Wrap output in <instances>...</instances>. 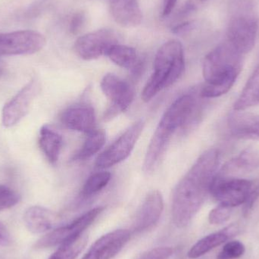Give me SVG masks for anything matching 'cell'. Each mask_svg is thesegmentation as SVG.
Instances as JSON below:
<instances>
[{
  "label": "cell",
  "mask_w": 259,
  "mask_h": 259,
  "mask_svg": "<svg viewBox=\"0 0 259 259\" xmlns=\"http://www.w3.org/2000/svg\"><path fill=\"white\" fill-rule=\"evenodd\" d=\"M219 161V151L208 149L177 184L172 197L171 214L178 228L187 226L200 209L209 193Z\"/></svg>",
  "instance_id": "1"
},
{
  "label": "cell",
  "mask_w": 259,
  "mask_h": 259,
  "mask_svg": "<svg viewBox=\"0 0 259 259\" xmlns=\"http://www.w3.org/2000/svg\"><path fill=\"white\" fill-rule=\"evenodd\" d=\"M200 114V104L194 94H185L169 106L148 146L143 163L146 173L153 171L158 166L175 131L197 121Z\"/></svg>",
  "instance_id": "2"
},
{
  "label": "cell",
  "mask_w": 259,
  "mask_h": 259,
  "mask_svg": "<svg viewBox=\"0 0 259 259\" xmlns=\"http://www.w3.org/2000/svg\"><path fill=\"white\" fill-rule=\"evenodd\" d=\"M243 56L228 41L211 50L202 65V74L206 83L199 92L201 97L217 98L227 94L241 71Z\"/></svg>",
  "instance_id": "3"
},
{
  "label": "cell",
  "mask_w": 259,
  "mask_h": 259,
  "mask_svg": "<svg viewBox=\"0 0 259 259\" xmlns=\"http://www.w3.org/2000/svg\"><path fill=\"white\" fill-rule=\"evenodd\" d=\"M185 69L184 49L177 40L165 42L157 52L153 74L142 93L143 101H150L162 90L173 85Z\"/></svg>",
  "instance_id": "4"
},
{
  "label": "cell",
  "mask_w": 259,
  "mask_h": 259,
  "mask_svg": "<svg viewBox=\"0 0 259 259\" xmlns=\"http://www.w3.org/2000/svg\"><path fill=\"white\" fill-rule=\"evenodd\" d=\"M234 6V12L228 23V42L239 53L245 55L255 47L258 24L249 2L240 0Z\"/></svg>",
  "instance_id": "5"
},
{
  "label": "cell",
  "mask_w": 259,
  "mask_h": 259,
  "mask_svg": "<svg viewBox=\"0 0 259 259\" xmlns=\"http://www.w3.org/2000/svg\"><path fill=\"white\" fill-rule=\"evenodd\" d=\"M253 185V181L234 177L224 176L216 173L209 193L220 204L234 208L243 205Z\"/></svg>",
  "instance_id": "6"
},
{
  "label": "cell",
  "mask_w": 259,
  "mask_h": 259,
  "mask_svg": "<svg viewBox=\"0 0 259 259\" xmlns=\"http://www.w3.org/2000/svg\"><path fill=\"white\" fill-rule=\"evenodd\" d=\"M103 210L104 207L93 208L74 219L71 223L50 231L36 241L34 245L35 249L54 247L81 235L98 219Z\"/></svg>",
  "instance_id": "7"
},
{
  "label": "cell",
  "mask_w": 259,
  "mask_h": 259,
  "mask_svg": "<svg viewBox=\"0 0 259 259\" xmlns=\"http://www.w3.org/2000/svg\"><path fill=\"white\" fill-rule=\"evenodd\" d=\"M46 42L44 35L35 30L0 33V57L34 54L45 47Z\"/></svg>",
  "instance_id": "8"
},
{
  "label": "cell",
  "mask_w": 259,
  "mask_h": 259,
  "mask_svg": "<svg viewBox=\"0 0 259 259\" xmlns=\"http://www.w3.org/2000/svg\"><path fill=\"white\" fill-rule=\"evenodd\" d=\"M144 127L143 120L131 126L116 141L103 151L96 160L99 168H108L128 158Z\"/></svg>",
  "instance_id": "9"
},
{
  "label": "cell",
  "mask_w": 259,
  "mask_h": 259,
  "mask_svg": "<svg viewBox=\"0 0 259 259\" xmlns=\"http://www.w3.org/2000/svg\"><path fill=\"white\" fill-rule=\"evenodd\" d=\"M116 44V33L109 29H101L80 36L74 44V50L81 59L94 60L107 56Z\"/></svg>",
  "instance_id": "10"
},
{
  "label": "cell",
  "mask_w": 259,
  "mask_h": 259,
  "mask_svg": "<svg viewBox=\"0 0 259 259\" xmlns=\"http://www.w3.org/2000/svg\"><path fill=\"white\" fill-rule=\"evenodd\" d=\"M100 86L103 94L112 102L106 118H113L128 109L134 98V89L128 82L115 74H108L103 77Z\"/></svg>",
  "instance_id": "11"
},
{
  "label": "cell",
  "mask_w": 259,
  "mask_h": 259,
  "mask_svg": "<svg viewBox=\"0 0 259 259\" xmlns=\"http://www.w3.org/2000/svg\"><path fill=\"white\" fill-rule=\"evenodd\" d=\"M39 90L37 80L33 79L5 105L2 111V124L5 127H13L28 113Z\"/></svg>",
  "instance_id": "12"
},
{
  "label": "cell",
  "mask_w": 259,
  "mask_h": 259,
  "mask_svg": "<svg viewBox=\"0 0 259 259\" xmlns=\"http://www.w3.org/2000/svg\"><path fill=\"white\" fill-rule=\"evenodd\" d=\"M131 233L118 229L102 236L90 248L82 259H112L128 243Z\"/></svg>",
  "instance_id": "13"
},
{
  "label": "cell",
  "mask_w": 259,
  "mask_h": 259,
  "mask_svg": "<svg viewBox=\"0 0 259 259\" xmlns=\"http://www.w3.org/2000/svg\"><path fill=\"white\" fill-rule=\"evenodd\" d=\"M164 210L162 195L158 190L148 193L134 218L133 233H143L153 228L161 218Z\"/></svg>",
  "instance_id": "14"
},
{
  "label": "cell",
  "mask_w": 259,
  "mask_h": 259,
  "mask_svg": "<svg viewBox=\"0 0 259 259\" xmlns=\"http://www.w3.org/2000/svg\"><path fill=\"white\" fill-rule=\"evenodd\" d=\"M60 121L67 128L86 134L96 130L97 125L95 111L92 106L87 104L67 108L61 114Z\"/></svg>",
  "instance_id": "15"
},
{
  "label": "cell",
  "mask_w": 259,
  "mask_h": 259,
  "mask_svg": "<svg viewBox=\"0 0 259 259\" xmlns=\"http://www.w3.org/2000/svg\"><path fill=\"white\" fill-rule=\"evenodd\" d=\"M230 132L237 138L259 140V115L243 111L231 112L228 118Z\"/></svg>",
  "instance_id": "16"
},
{
  "label": "cell",
  "mask_w": 259,
  "mask_h": 259,
  "mask_svg": "<svg viewBox=\"0 0 259 259\" xmlns=\"http://www.w3.org/2000/svg\"><path fill=\"white\" fill-rule=\"evenodd\" d=\"M111 14L119 25L134 27L140 25L143 14L137 0H111Z\"/></svg>",
  "instance_id": "17"
},
{
  "label": "cell",
  "mask_w": 259,
  "mask_h": 259,
  "mask_svg": "<svg viewBox=\"0 0 259 259\" xmlns=\"http://www.w3.org/2000/svg\"><path fill=\"white\" fill-rule=\"evenodd\" d=\"M238 231L237 225H231L219 232L205 236L190 248L187 255L191 259L199 258L228 241L230 238L236 235Z\"/></svg>",
  "instance_id": "18"
},
{
  "label": "cell",
  "mask_w": 259,
  "mask_h": 259,
  "mask_svg": "<svg viewBox=\"0 0 259 259\" xmlns=\"http://www.w3.org/2000/svg\"><path fill=\"white\" fill-rule=\"evenodd\" d=\"M56 214L44 207L35 206L27 208L24 213L25 226L33 234H42L50 231L56 225Z\"/></svg>",
  "instance_id": "19"
},
{
  "label": "cell",
  "mask_w": 259,
  "mask_h": 259,
  "mask_svg": "<svg viewBox=\"0 0 259 259\" xmlns=\"http://www.w3.org/2000/svg\"><path fill=\"white\" fill-rule=\"evenodd\" d=\"M258 167L259 149L249 147L228 161L218 174L224 176H231L233 174L248 173Z\"/></svg>",
  "instance_id": "20"
},
{
  "label": "cell",
  "mask_w": 259,
  "mask_h": 259,
  "mask_svg": "<svg viewBox=\"0 0 259 259\" xmlns=\"http://www.w3.org/2000/svg\"><path fill=\"white\" fill-rule=\"evenodd\" d=\"M107 56L115 65L131 70L134 74H139L143 68V60L137 50L132 47L116 44L111 49Z\"/></svg>",
  "instance_id": "21"
},
{
  "label": "cell",
  "mask_w": 259,
  "mask_h": 259,
  "mask_svg": "<svg viewBox=\"0 0 259 259\" xmlns=\"http://www.w3.org/2000/svg\"><path fill=\"white\" fill-rule=\"evenodd\" d=\"M39 143L48 161L52 164H56L63 145V139L61 134L50 125H44L39 131Z\"/></svg>",
  "instance_id": "22"
},
{
  "label": "cell",
  "mask_w": 259,
  "mask_h": 259,
  "mask_svg": "<svg viewBox=\"0 0 259 259\" xmlns=\"http://www.w3.org/2000/svg\"><path fill=\"white\" fill-rule=\"evenodd\" d=\"M259 103V65L246 82L240 97L234 103V110L243 111Z\"/></svg>",
  "instance_id": "23"
},
{
  "label": "cell",
  "mask_w": 259,
  "mask_h": 259,
  "mask_svg": "<svg viewBox=\"0 0 259 259\" xmlns=\"http://www.w3.org/2000/svg\"><path fill=\"white\" fill-rule=\"evenodd\" d=\"M106 140V134L104 130H94L88 134L83 146L73 156V161H82L91 158L103 147Z\"/></svg>",
  "instance_id": "24"
},
{
  "label": "cell",
  "mask_w": 259,
  "mask_h": 259,
  "mask_svg": "<svg viewBox=\"0 0 259 259\" xmlns=\"http://www.w3.org/2000/svg\"><path fill=\"white\" fill-rule=\"evenodd\" d=\"M88 236L83 233L59 245L56 252L48 259H76L88 244Z\"/></svg>",
  "instance_id": "25"
},
{
  "label": "cell",
  "mask_w": 259,
  "mask_h": 259,
  "mask_svg": "<svg viewBox=\"0 0 259 259\" xmlns=\"http://www.w3.org/2000/svg\"><path fill=\"white\" fill-rule=\"evenodd\" d=\"M111 174L108 171H101L91 175L83 185L81 195L83 197H91L103 190L109 184Z\"/></svg>",
  "instance_id": "26"
},
{
  "label": "cell",
  "mask_w": 259,
  "mask_h": 259,
  "mask_svg": "<svg viewBox=\"0 0 259 259\" xmlns=\"http://www.w3.org/2000/svg\"><path fill=\"white\" fill-rule=\"evenodd\" d=\"M246 248L241 242L238 240L228 242L224 246L216 259H237L243 256Z\"/></svg>",
  "instance_id": "27"
},
{
  "label": "cell",
  "mask_w": 259,
  "mask_h": 259,
  "mask_svg": "<svg viewBox=\"0 0 259 259\" xmlns=\"http://www.w3.org/2000/svg\"><path fill=\"white\" fill-rule=\"evenodd\" d=\"M20 196L7 186L0 185V211L9 209L19 202Z\"/></svg>",
  "instance_id": "28"
},
{
  "label": "cell",
  "mask_w": 259,
  "mask_h": 259,
  "mask_svg": "<svg viewBox=\"0 0 259 259\" xmlns=\"http://www.w3.org/2000/svg\"><path fill=\"white\" fill-rule=\"evenodd\" d=\"M232 213V208L219 204L213 208L208 214V221L211 225H222L229 220Z\"/></svg>",
  "instance_id": "29"
},
{
  "label": "cell",
  "mask_w": 259,
  "mask_h": 259,
  "mask_svg": "<svg viewBox=\"0 0 259 259\" xmlns=\"http://www.w3.org/2000/svg\"><path fill=\"white\" fill-rule=\"evenodd\" d=\"M173 252L171 247H156L144 252L139 259H169L173 255Z\"/></svg>",
  "instance_id": "30"
},
{
  "label": "cell",
  "mask_w": 259,
  "mask_h": 259,
  "mask_svg": "<svg viewBox=\"0 0 259 259\" xmlns=\"http://www.w3.org/2000/svg\"><path fill=\"white\" fill-rule=\"evenodd\" d=\"M259 199V182L257 184H255L253 182V185H252V189H251L250 193H249V196H248L247 199H246V202L243 204V214L244 216H247L249 213L252 211V208H253L255 202L258 200Z\"/></svg>",
  "instance_id": "31"
},
{
  "label": "cell",
  "mask_w": 259,
  "mask_h": 259,
  "mask_svg": "<svg viewBox=\"0 0 259 259\" xmlns=\"http://www.w3.org/2000/svg\"><path fill=\"white\" fill-rule=\"evenodd\" d=\"M209 0H187L183 6L180 15L182 18L191 15L193 12L199 10L202 6L208 3Z\"/></svg>",
  "instance_id": "32"
},
{
  "label": "cell",
  "mask_w": 259,
  "mask_h": 259,
  "mask_svg": "<svg viewBox=\"0 0 259 259\" xmlns=\"http://www.w3.org/2000/svg\"><path fill=\"white\" fill-rule=\"evenodd\" d=\"M86 16L83 12H77L71 17L70 21L69 30L72 34H77L84 25Z\"/></svg>",
  "instance_id": "33"
},
{
  "label": "cell",
  "mask_w": 259,
  "mask_h": 259,
  "mask_svg": "<svg viewBox=\"0 0 259 259\" xmlns=\"http://www.w3.org/2000/svg\"><path fill=\"white\" fill-rule=\"evenodd\" d=\"M12 243V237H11L10 233H9L8 228L0 222V246H10Z\"/></svg>",
  "instance_id": "34"
},
{
  "label": "cell",
  "mask_w": 259,
  "mask_h": 259,
  "mask_svg": "<svg viewBox=\"0 0 259 259\" xmlns=\"http://www.w3.org/2000/svg\"><path fill=\"white\" fill-rule=\"evenodd\" d=\"M177 2L178 0H164L163 2V16H168L171 13L176 6Z\"/></svg>",
  "instance_id": "35"
},
{
  "label": "cell",
  "mask_w": 259,
  "mask_h": 259,
  "mask_svg": "<svg viewBox=\"0 0 259 259\" xmlns=\"http://www.w3.org/2000/svg\"><path fill=\"white\" fill-rule=\"evenodd\" d=\"M3 64H2V62H0V74H1L2 71H3Z\"/></svg>",
  "instance_id": "36"
}]
</instances>
